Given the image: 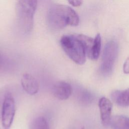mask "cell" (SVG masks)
I'll use <instances>...</instances> for the list:
<instances>
[{
	"label": "cell",
	"instance_id": "cell-1",
	"mask_svg": "<svg viewBox=\"0 0 129 129\" xmlns=\"http://www.w3.org/2000/svg\"><path fill=\"white\" fill-rule=\"evenodd\" d=\"M47 21L51 28L57 30L68 26L78 25L80 19L78 14L70 6L53 4L47 11Z\"/></svg>",
	"mask_w": 129,
	"mask_h": 129
},
{
	"label": "cell",
	"instance_id": "cell-2",
	"mask_svg": "<svg viewBox=\"0 0 129 129\" xmlns=\"http://www.w3.org/2000/svg\"><path fill=\"white\" fill-rule=\"evenodd\" d=\"M37 2L34 0L18 1L16 4V14L19 27L25 33L31 32Z\"/></svg>",
	"mask_w": 129,
	"mask_h": 129
},
{
	"label": "cell",
	"instance_id": "cell-3",
	"mask_svg": "<svg viewBox=\"0 0 129 129\" xmlns=\"http://www.w3.org/2000/svg\"><path fill=\"white\" fill-rule=\"evenodd\" d=\"M60 43L66 54L74 62L80 65L85 62L87 55L86 51L76 34L63 35Z\"/></svg>",
	"mask_w": 129,
	"mask_h": 129
},
{
	"label": "cell",
	"instance_id": "cell-4",
	"mask_svg": "<svg viewBox=\"0 0 129 129\" xmlns=\"http://www.w3.org/2000/svg\"><path fill=\"white\" fill-rule=\"evenodd\" d=\"M118 52V45L115 41L111 40L106 43L103 49L100 69L103 75L107 76L111 74Z\"/></svg>",
	"mask_w": 129,
	"mask_h": 129
},
{
	"label": "cell",
	"instance_id": "cell-5",
	"mask_svg": "<svg viewBox=\"0 0 129 129\" xmlns=\"http://www.w3.org/2000/svg\"><path fill=\"white\" fill-rule=\"evenodd\" d=\"M16 111L15 99L10 92L5 94L2 112V126L4 129H9L13 123Z\"/></svg>",
	"mask_w": 129,
	"mask_h": 129
},
{
	"label": "cell",
	"instance_id": "cell-6",
	"mask_svg": "<svg viewBox=\"0 0 129 129\" xmlns=\"http://www.w3.org/2000/svg\"><path fill=\"white\" fill-rule=\"evenodd\" d=\"M98 106L101 122L104 126H108L110 124L112 117V103L108 98L103 97L99 100Z\"/></svg>",
	"mask_w": 129,
	"mask_h": 129
},
{
	"label": "cell",
	"instance_id": "cell-7",
	"mask_svg": "<svg viewBox=\"0 0 129 129\" xmlns=\"http://www.w3.org/2000/svg\"><path fill=\"white\" fill-rule=\"evenodd\" d=\"M52 92L54 96L58 99L64 100L68 99L71 95L72 88L67 82L58 81L53 85Z\"/></svg>",
	"mask_w": 129,
	"mask_h": 129
},
{
	"label": "cell",
	"instance_id": "cell-8",
	"mask_svg": "<svg viewBox=\"0 0 129 129\" xmlns=\"http://www.w3.org/2000/svg\"><path fill=\"white\" fill-rule=\"evenodd\" d=\"M21 82L23 89L28 94L33 95L38 92L39 88V83L37 79L32 75L28 73L23 74Z\"/></svg>",
	"mask_w": 129,
	"mask_h": 129
},
{
	"label": "cell",
	"instance_id": "cell-9",
	"mask_svg": "<svg viewBox=\"0 0 129 129\" xmlns=\"http://www.w3.org/2000/svg\"><path fill=\"white\" fill-rule=\"evenodd\" d=\"M111 97L112 100L121 107L129 106V88L124 90H117L112 92Z\"/></svg>",
	"mask_w": 129,
	"mask_h": 129
},
{
	"label": "cell",
	"instance_id": "cell-10",
	"mask_svg": "<svg viewBox=\"0 0 129 129\" xmlns=\"http://www.w3.org/2000/svg\"><path fill=\"white\" fill-rule=\"evenodd\" d=\"M109 125L112 129H129V117L115 115L111 117Z\"/></svg>",
	"mask_w": 129,
	"mask_h": 129
},
{
	"label": "cell",
	"instance_id": "cell-11",
	"mask_svg": "<svg viewBox=\"0 0 129 129\" xmlns=\"http://www.w3.org/2000/svg\"><path fill=\"white\" fill-rule=\"evenodd\" d=\"M76 36L82 43L85 49L87 56L92 59V50L94 39L90 36L82 34H77Z\"/></svg>",
	"mask_w": 129,
	"mask_h": 129
},
{
	"label": "cell",
	"instance_id": "cell-12",
	"mask_svg": "<svg viewBox=\"0 0 129 129\" xmlns=\"http://www.w3.org/2000/svg\"><path fill=\"white\" fill-rule=\"evenodd\" d=\"M101 46V37L99 33L96 35L92 50V59L96 60L100 55Z\"/></svg>",
	"mask_w": 129,
	"mask_h": 129
},
{
	"label": "cell",
	"instance_id": "cell-13",
	"mask_svg": "<svg viewBox=\"0 0 129 129\" xmlns=\"http://www.w3.org/2000/svg\"><path fill=\"white\" fill-rule=\"evenodd\" d=\"M31 129H50V127L46 118L43 116H39L33 120Z\"/></svg>",
	"mask_w": 129,
	"mask_h": 129
},
{
	"label": "cell",
	"instance_id": "cell-14",
	"mask_svg": "<svg viewBox=\"0 0 129 129\" xmlns=\"http://www.w3.org/2000/svg\"><path fill=\"white\" fill-rule=\"evenodd\" d=\"M6 93H4L3 91L0 90V117H1V115H2V109H3V103L4 101Z\"/></svg>",
	"mask_w": 129,
	"mask_h": 129
},
{
	"label": "cell",
	"instance_id": "cell-15",
	"mask_svg": "<svg viewBox=\"0 0 129 129\" xmlns=\"http://www.w3.org/2000/svg\"><path fill=\"white\" fill-rule=\"evenodd\" d=\"M123 71L124 74H129V56L126 59L123 63Z\"/></svg>",
	"mask_w": 129,
	"mask_h": 129
},
{
	"label": "cell",
	"instance_id": "cell-16",
	"mask_svg": "<svg viewBox=\"0 0 129 129\" xmlns=\"http://www.w3.org/2000/svg\"><path fill=\"white\" fill-rule=\"evenodd\" d=\"M82 1L80 0H75V1H69V3L70 4L74 7H78L81 6L83 3Z\"/></svg>",
	"mask_w": 129,
	"mask_h": 129
},
{
	"label": "cell",
	"instance_id": "cell-17",
	"mask_svg": "<svg viewBox=\"0 0 129 129\" xmlns=\"http://www.w3.org/2000/svg\"><path fill=\"white\" fill-rule=\"evenodd\" d=\"M3 58L2 55L0 54V70L2 69V67L3 66Z\"/></svg>",
	"mask_w": 129,
	"mask_h": 129
},
{
	"label": "cell",
	"instance_id": "cell-18",
	"mask_svg": "<svg viewBox=\"0 0 129 129\" xmlns=\"http://www.w3.org/2000/svg\"><path fill=\"white\" fill-rule=\"evenodd\" d=\"M82 129H84V127H82Z\"/></svg>",
	"mask_w": 129,
	"mask_h": 129
},
{
	"label": "cell",
	"instance_id": "cell-19",
	"mask_svg": "<svg viewBox=\"0 0 129 129\" xmlns=\"http://www.w3.org/2000/svg\"><path fill=\"white\" fill-rule=\"evenodd\" d=\"M0 129H1V128H0Z\"/></svg>",
	"mask_w": 129,
	"mask_h": 129
}]
</instances>
